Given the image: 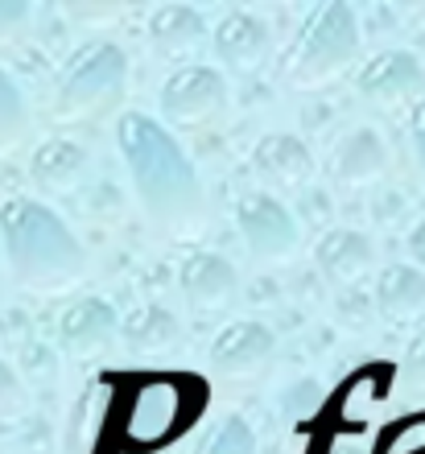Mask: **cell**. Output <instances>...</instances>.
<instances>
[{
    "label": "cell",
    "instance_id": "1",
    "mask_svg": "<svg viewBox=\"0 0 425 454\" xmlns=\"http://www.w3.org/2000/svg\"><path fill=\"white\" fill-rule=\"evenodd\" d=\"M112 132L145 219L166 236H194L207 223V191L177 137L157 116L132 108L120 112Z\"/></svg>",
    "mask_w": 425,
    "mask_h": 454
},
{
    "label": "cell",
    "instance_id": "2",
    "mask_svg": "<svg viewBox=\"0 0 425 454\" xmlns=\"http://www.w3.org/2000/svg\"><path fill=\"white\" fill-rule=\"evenodd\" d=\"M0 252L9 273L29 289H71L87 273V248L71 223L42 199L12 194L0 203Z\"/></svg>",
    "mask_w": 425,
    "mask_h": 454
},
{
    "label": "cell",
    "instance_id": "3",
    "mask_svg": "<svg viewBox=\"0 0 425 454\" xmlns=\"http://www.w3.org/2000/svg\"><path fill=\"white\" fill-rule=\"evenodd\" d=\"M359 46H364V34H359L351 4L347 0H319V4H310L306 17L289 34V42L281 46L277 71L289 87L310 91V87L331 83L334 74L355 67Z\"/></svg>",
    "mask_w": 425,
    "mask_h": 454
},
{
    "label": "cell",
    "instance_id": "4",
    "mask_svg": "<svg viewBox=\"0 0 425 454\" xmlns=\"http://www.w3.org/2000/svg\"><path fill=\"white\" fill-rule=\"evenodd\" d=\"M129 96V54L112 37H87L62 59L50 91V112L67 124L107 116Z\"/></svg>",
    "mask_w": 425,
    "mask_h": 454
},
{
    "label": "cell",
    "instance_id": "5",
    "mask_svg": "<svg viewBox=\"0 0 425 454\" xmlns=\"http://www.w3.org/2000/svg\"><path fill=\"white\" fill-rule=\"evenodd\" d=\"M157 108L166 129H199L211 124L227 108V79L219 67L207 62H186L166 74V83L157 91Z\"/></svg>",
    "mask_w": 425,
    "mask_h": 454
},
{
    "label": "cell",
    "instance_id": "6",
    "mask_svg": "<svg viewBox=\"0 0 425 454\" xmlns=\"http://www.w3.org/2000/svg\"><path fill=\"white\" fill-rule=\"evenodd\" d=\"M232 219H236V231L252 261H264V264L289 261L297 252V244H302V227H297L294 211L272 191L240 194L236 207H232Z\"/></svg>",
    "mask_w": 425,
    "mask_h": 454
},
{
    "label": "cell",
    "instance_id": "7",
    "mask_svg": "<svg viewBox=\"0 0 425 454\" xmlns=\"http://www.w3.org/2000/svg\"><path fill=\"white\" fill-rule=\"evenodd\" d=\"M355 91H359V99L376 104V108L413 112L417 104H425V67L413 50H401V46L376 50L355 71Z\"/></svg>",
    "mask_w": 425,
    "mask_h": 454
},
{
    "label": "cell",
    "instance_id": "8",
    "mask_svg": "<svg viewBox=\"0 0 425 454\" xmlns=\"http://www.w3.org/2000/svg\"><path fill=\"white\" fill-rule=\"evenodd\" d=\"M277 356V335L272 326L256 323V318H236L215 331L211 347H207V364L215 376L240 380V376H256L269 359Z\"/></svg>",
    "mask_w": 425,
    "mask_h": 454
},
{
    "label": "cell",
    "instance_id": "9",
    "mask_svg": "<svg viewBox=\"0 0 425 454\" xmlns=\"http://www.w3.org/2000/svg\"><path fill=\"white\" fill-rule=\"evenodd\" d=\"M120 318L116 306L107 298H75L67 310L59 314V347L71 359H99L104 351H112V343L120 339Z\"/></svg>",
    "mask_w": 425,
    "mask_h": 454
},
{
    "label": "cell",
    "instance_id": "10",
    "mask_svg": "<svg viewBox=\"0 0 425 454\" xmlns=\"http://www.w3.org/2000/svg\"><path fill=\"white\" fill-rule=\"evenodd\" d=\"M384 169H389V145L372 124L347 129L327 153V174H331L334 186H347V191L380 182Z\"/></svg>",
    "mask_w": 425,
    "mask_h": 454
},
{
    "label": "cell",
    "instance_id": "11",
    "mask_svg": "<svg viewBox=\"0 0 425 454\" xmlns=\"http://www.w3.org/2000/svg\"><path fill=\"white\" fill-rule=\"evenodd\" d=\"M174 281H177V294L194 306V310H219L227 301L236 298L240 289V273L236 264L219 256V252H207V248H190L174 269Z\"/></svg>",
    "mask_w": 425,
    "mask_h": 454
},
{
    "label": "cell",
    "instance_id": "12",
    "mask_svg": "<svg viewBox=\"0 0 425 454\" xmlns=\"http://www.w3.org/2000/svg\"><path fill=\"white\" fill-rule=\"evenodd\" d=\"M310 261L319 269L331 286H355L359 277L372 273V264H376V244L367 231L359 227H327L319 239H314V248H310Z\"/></svg>",
    "mask_w": 425,
    "mask_h": 454
},
{
    "label": "cell",
    "instance_id": "13",
    "mask_svg": "<svg viewBox=\"0 0 425 454\" xmlns=\"http://www.w3.org/2000/svg\"><path fill=\"white\" fill-rule=\"evenodd\" d=\"M91 178V153L75 137H46L29 153V182L42 194H71Z\"/></svg>",
    "mask_w": 425,
    "mask_h": 454
},
{
    "label": "cell",
    "instance_id": "14",
    "mask_svg": "<svg viewBox=\"0 0 425 454\" xmlns=\"http://www.w3.org/2000/svg\"><path fill=\"white\" fill-rule=\"evenodd\" d=\"M248 166L256 169V178H264L269 186H306L314 178V153L297 132H264L248 153Z\"/></svg>",
    "mask_w": 425,
    "mask_h": 454
},
{
    "label": "cell",
    "instance_id": "15",
    "mask_svg": "<svg viewBox=\"0 0 425 454\" xmlns=\"http://www.w3.org/2000/svg\"><path fill=\"white\" fill-rule=\"evenodd\" d=\"M211 50L227 71H252L269 54V21L252 9L224 12L211 29Z\"/></svg>",
    "mask_w": 425,
    "mask_h": 454
},
{
    "label": "cell",
    "instance_id": "16",
    "mask_svg": "<svg viewBox=\"0 0 425 454\" xmlns=\"http://www.w3.org/2000/svg\"><path fill=\"white\" fill-rule=\"evenodd\" d=\"M376 310L389 323H417L425 314V269L421 264H384L376 273Z\"/></svg>",
    "mask_w": 425,
    "mask_h": 454
},
{
    "label": "cell",
    "instance_id": "17",
    "mask_svg": "<svg viewBox=\"0 0 425 454\" xmlns=\"http://www.w3.org/2000/svg\"><path fill=\"white\" fill-rule=\"evenodd\" d=\"M177 335H182V323L166 301H141L120 323V343L129 347L132 356H161L177 343Z\"/></svg>",
    "mask_w": 425,
    "mask_h": 454
},
{
    "label": "cell",
    "instance_id": "18",
    "mask_svg": "<svg viewBox=\"0 0 425 454\" xmlns=\"http://www.w3.org/2000/svg\"><path fill=\"white\" fill-rule=\"evenodd\" d=\"M145 34L157 50L166 54H194L199 46H207V17L194 4H157L145 21Z\"/></svg>",
    "mask_w": 425,
    "mask_h": 454
},
{
    "label": "cell",
    "instance_id": "19",
    "mask_svg": "<svg viewBox=\"0 0 425 454\" xmlns=\"http://www.w3.org/2000/svg\"><path fill=\"white\" fill-rule=\"evenodd\" d=\"M190 454H260V446H256V434H252L248 421L240 418V413H224V418H215L202 430V438L194 442Z\"/></svg>",
    "mask_w": 425,
    "mask_h": 454
},
{
    "label": "cell",
    "instance_id": "20",
    "mask_svg": "<svg viewBox=\"0 0 425 454\" xmlns=\"http://www.w3.org/2000/svg\"><path fill=\"white\" fill-rule=\"evenodd\" d=\"M29 124H34L29 99H25V91L17 87V79L0 67V153L17 149V145L29 137Z\"/></svg>",
    "mask_w": 425,
    "mask_h": 454
},
{
    "label": "cell",
    "instance_id": "21",
    "mask_svg": "<svg viewBox=\"0 0 425 454\" xmlns=\"http://www.w3.org/2000/svg\"><path fill=\"white\" fill-rule=\"evenodd\" d=\"M401 380L409 384V388H425V326H421V331H413V339L405 343Z\"/></svg>",
    "mask_w": 425,
    "mask_h": 454
},
{
    "label": "cell",
    "instance_id": "22",
    "mask_svg": "<svg viewBox=\"0 0 425 454\" xmlns=\"http://www.w3.org/2000/svg\"><path fill=\"white\" fill-rule=\"evenodd\" d=\"M25 21H29V4L25 0H0V46L21 34Z\"/></svg>",
    "mask_w": 425,
    "mask_h": 454
},
{
    "label": "cell",
    "instance_id": "23",
    "mask_svg": "<svg viewBox=\"0 0 425 454\" xmlns=\"http://www.w3.org/2000/svg\"><path fill=\"white\" fill-rule=\"evenodd\" d=\"M409 149H413V161L425 178V104H417V108L409 112Z\"/></svg>",
    "mask_w": 425,
    "mask_h": 454
},
{
    "label": "cell",
    "instance_id": "24",
    "mask_svg": "<svg viewBox=\"0 0 425 454\" xmlns=\"http://www.w3.org/2000/svg\"><path fill=\"white\" fill-rule=\"evenodd\" d=\"M17 396H21V376L9 359H0V413L17 405Z\"/></svg>",
    "mask_w": 425,
    "mask_h": 454
},
{
    "label": "cell",
    "instance_id": "25",
    "mask_svg": "<svg viewBox=\"0 0 425 454\" xmlns=\"http://www.w3.org/2000/svg\"><path fill=\"white\" fill-rule=\"evenodd\" d=\"M409 256H413V264L425 269V219H417L413 231H409Z\"/></svg>",
    "mask_w": 425,
    "mask_h": 454
},
{
    "label": "cell",
    "instance_id": "26",
    "mask_svg": "<svg viewBox=\"0 0 425 454\" xmlns=\"http://www.w3.org/2000/svg\"><path fill=\"white\" fill-rule=\"evenodd\" d=\"M0 281H4V252H0Z\"/></svg>",
    "mask_w": 425,
    "mask_h": 454
}]
</instances>
